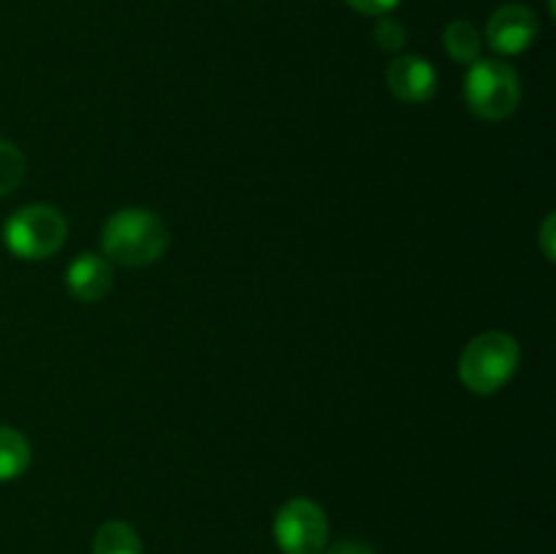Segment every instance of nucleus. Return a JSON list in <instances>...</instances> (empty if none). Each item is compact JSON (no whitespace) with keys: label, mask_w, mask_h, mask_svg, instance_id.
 Returning a JSON list of instances; mask_svg holds the SVG:
<instances>
[{"label":"nucleus","mask_w":556,"mask_h":554,"mask_svg":"<svg viewBox=\"0 0 556 554\" xmlns=\"http://www.w3.org/2000/svg\"><path fill=\"white\" fill-rule=\"evenodd\" d=\"M168 228L161 217L144 206L114 212L101 231V248L109 261L128 269H141L163 259L168 250Z\"/></svg>","instance_id":"nucleus-1"},{"label":"nucleus","mask_w":556,"mask_h":554,"mask_svg":"<svg viewBox=\"0 0 556 554\" xmlns=\"http://www.w3.org/2000/svg\"><path fill=\"white\" fill-rule=\"evenodd\" d=\"M521 362V348L516 337L505 331H483L472 337L459 358V380L467 391L478 396L497 394L510 383Z\"/></svg>","instance_id":"nucleus-2"},{"label":"nucleus","mask_w":556,"mask_h":554,"mask_svg":"<svg viewBox=\"0 0 556 554\" xmlns=\"http://www.w3.org/2000/svg\"><path fill=\"white\" fill-rule=\"evenodd\" d=\"M465 103L478 119H508L521 103V81L514 65L497 58H478L465 74Z\"/></svg>","instance_id":"nucleus-3"},{"label":"nucleus","mask_w":556,"mask_h":554,"mask_svg":"<svg viewBox=\"0 0 556 554\" xmlns=\"http://www.w3.org/2000/svg\"><path fill=\"white\" fill-rule=\"evenodd\" d=\"M68 239L63 212L49 204L20 206L3 226V242L22 261H43L58 253Z\"/></svg>","instance_id":"nucleus-4"},{"label":"nucleus","mask_w":556,"mask_h":554,"mask_svg":"<svg viewBox=\"0 0 556 554\" xmlns=\"http://www.w3.org/2000/svg\"><path fill=\"white\" fill-rule=\"evenodd\" d=\"M275 541L282 554H324L329 541V519L318 503L293 498L277 511Z\"/></svg>","instance_id":"nucleus-5"},{"label":"nucleus","mask_w":556,"mask_h":554,"mask_svg":"<svg viewBox=\"0 0 556 554\" xmlns=\"http://www.w3.org/2000/svg\"><path fill=\"white\" fill-rule=\"evenodd\" d=\"M541 22L525 3H508L494 11L486 22V41L497 54H521L538 41Z\"/></svg>","instance_id":"nucleus-6"},{"label":"nucleus","mask_w":556,"mask_h":554,"mask_svg":"<svg viewBox=\"0 0 556 554\" xmlns=\"http://www.w3.org/2000/svg\"><path fill=\"white\" fill-rule=\"evenodd\" d=\"M386 81H389L394 98H400L402 103H413V106L432 101L438 92V71L418 54H400L396 60H391Z\"/></svg>","instance_id":"nucleus-7"},{"label":"nucleus","mask_w":556,"mask_h":554,"mask_svg":"<svg viewBox=\"0 0 556 554\" xmlns=\"http://www.w3.org/2000/svg\"><path fill=\"white\" fill-rule=\"evenodd\" d=\"M114 282L112 264L101 253H81L65 269L68 293L79 302H101Z\"/></svg>","instance_id":"nucleus-8"},{"label":"nucleus","mask_w":556,"mask_h":554,"mask_svg":"<svg viewBox=\"0 0 556 554\" xmlns=\"http://www.w3.org/2000/svg\"><path fill=\"white\" fill-rule=\"evenodd\" d=\"M33 451L25 435L14 427L0 424V483L14 481L30 467Z\"/></svg>","instance_id":"nucleus-9"},{"label":"nucleus","mask_w":556,"mask_h":554,"mask_svg":"<svg viewBox=\"0 0 556 554\" xmlns=\"http://www.w3.org/2000/svg\"><path fill=\"white\" fill-rule=\"evenodd\" d=\"M443 47L456 63L472 65L481 58L483 49V36L478 33V27L467 20H454L443 33Z\"/></svg>","instance_id":"nucleus-10"},{"label":"nucleus","mask_w":556,"mask_h":554,"mask_svg":"<svg viewBox=\"0 0 556 554\" xmlns=\"http://www.w3.org/2000/svg\"><path fill=\"white\" fill-rule=\"evenodd\" d=\"M92 554H144V549H141L139 532L128 521L114 519L96 532Z\"/></svg>","instance_id":"nucleus-11"},{"label":"nucleus","mask_w":556,"mask_h":554,"mask_svg":"<svg viewBox=\"0 0 556 554\" xmlns=\"http://www.w3.org/2000/svg\"><path fill=\"white\" fill-rule=\"evenodd\" d=\"M25 179V155L9 139H0V196H9Z\"/></svg>","instance_id":"nucleus-12"},{"label":"nucleus","mask_w":556,"mask_h":554,"mask_svg":"<svg viewBox=\"0 0 556 554\" xmlns=\"http://www.w3.org/2000/svg\"><path fill=\"white\" fill-rule=\"evenodd\" d=\"M375 43H378L383 52H400L402 47L407 43V30L405 25H402L400 20H394V16H378V22H375Z\"/></svg>","instance_id":"nucleus-13"},{"label":"nucleus","mask_w":556,"mask_h":554,"mask_svg":"<svg viewBox=\"0 0 556 554\" xmlns=\"http://www.w3.org/2000/svg\"><path fill=\"white\" fill-rule=\"evenodd\" d=\"M353 11L358 14H367V16H386L402 3V0H345Z\"/></svg>","instance_id":"nucleus-14"},{"label":"nucleus","mask_w":556,"mask_h":554,"mask_svg":"<svg viewBox=\"0 0 556 554\" xmlns=\"http://www.w3.org/2000/svg\"><path fill=\"white\" fill-rule=\"evenodd\" d=\"M326 554H375V549L367 541H358V538H342Z\"/></svg>","instance_id":"nucleus-15"},{"label":"nucleus","mask_w":556,"mask_h":554,"mask_svg":"<svg viewBox=\"0 0 556 554\" xmlns=\"http://www.w3.org/2000/svg\"><path fill=\"white\" fill-rule=\"evenodd\" d=\"M554 226H556V217L546 215L541 226V250L548 261H554Z\"/></svg>","instance_id":"nucleus-16"}]
</instances>
